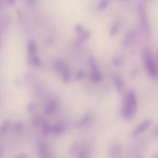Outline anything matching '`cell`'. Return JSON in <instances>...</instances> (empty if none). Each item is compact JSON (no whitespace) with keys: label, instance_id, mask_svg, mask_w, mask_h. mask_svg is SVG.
I'll use <instances>...</instances> for the list:
<instances>
[{"label":"cell","instance_id":"26","mask_svg":"<svg viewBox=\"0 0 158 158\" xmlns=\"http://www.w3.org/2000/svg\"><path fill=\"white\" fill-rule=\"evenodd\" d=\"M75 31H76L77 33L80 34V33H81L83 31V27H82L81 25L78 24V25H77L75 26Z\"/></svg>","mask_w":158,"mask_h":158},{"label":"cell","instance_id":"30","mask_svg":"<svg viewBox=\"0 0 158 158\" xmlns=\"http://www.w3.org/2000/svg\"><path fill=\"white\" fill-rule=\"evenodd\" d=\"M4 154V151L2 149H0V157H1Z\"/></svg>","mask_w":158,"mask_h":158},{"label":"cell","instance_id":"23","mask_svg":"<svg viewBox=\"0 0 158 158\" xmlns=\"http://www.w3.org/2000/svg\"><path fill=\"white\" fill-rule=\"evenodd\" d=\"M85 76V72L83 69H81L79 71H78L75 75V79L77 80H82Z\"/></svg>","mask_w":158,"mask_h":158},{"label":"cell","instance_id":"7","mask_svg":"<svg viewBox=\"0 0 158 158\" xmlns=\"http://www.w3.org/2000/svg\"><path fill=\"white\" fill-rule=\"evenodd\" d=\"M112 80L117 92L120 94L122 93L125 89V83L122 77H120L118 74L115 73L113 75Z\"/></svg>","mask_w":158,"mask_h":158},{"label":"cell","instance_id":"11","mask_svg":"<svg viewBox=\"0 0 158 158\" xmlns=\"http://www.w3.org/2000/svg\"><path fill=\"white\" fill-rule=\"evenodd\" d=\"M92 118L91 115L89 114H87L83 116V117L76 124V127L78 128H83L85 126H86L91 121Z\"/></svg>","mask_w":158,"mask_h":158},{"label":"cell","instance_id":"3","mask_svg":"<svg viewBox=\"0 0 158 158\" xmlns=\"http://www.w3.org/2000/svg\"><path fill=\"white\" fill-rule=\"evenodd\" d=\"M55 70L60 73L64 83H68L71 80V72L69 66L62 60H57L54 63Z\"/></svg>","mask_w":158,"mask_h":158},{"label":"cell","instance_id":"24","mask_svg":"<svg viewBox=\"0 0 158 158\" xmlns=\"http://www.w3.org/2000/svg\"><path fill=\"white\" fill-rule=\"evenodd\" d=\"M108 4V0H102L99 5H98V9L100 10H102L105 9Z\"/></svg>","mask_w":158,"mask_h":158},{"label":"cell","instance_id":"31","mask_svg":"<svg viewBox=\"0 0 158 158\" xmlns=\"http://www.w3.org/2000/svg\"><path fill=\"white\" fill-rule=\"evenodd\" d=\"M27 1H28V2H29L30 4H32V3L35 2L36 1V0H27Z\"/></svg>","mask_w":158,"mask_h":158},{"label":"cell","instance_id":"22","mask_svg":"<svg viewBox=\"0 0 158 158\" xmlns=\"http://www.w3.org/2000/svg\"><path fill=\"white\" fill-rule=\"evenodd\" d=\"M79 148H80V146L78 143L73 144L70 148V153L72 154H77L79 150Z\"/></svg>","mask_w":158,"mask_h":158},{"label":"cell","instance_id":"20","mask_svg":"<svg viewBox=\"0 0 158 158\" xmlns=\"http://www.w3.org/2000/svg\"><path fill=\"white\" fill-rule=\"evenodd\" d=\"M91 33L89 31L86 30V31H85L83 30L81 33L79 34V38H78V40L80 42H82L83 41H85V40L88 39L89 36H90Z\"/></svg>","mask_w":158,"mask_h":158},{"label":"cell","instance_id":"5","mask_svg":"<svg viewBox=\"0 0 158 158\" xmlns=\"http://www.w3.org/2000/svg\"><path fill=\"white\" fill-rule=\"evenodd\" d=\"M138 14L140 27L143 30L148 31L149 30V24L145 10V7L143 4H139L138 8Z\"/></svg>","mask_w":158,"mask_h":158},{"label":"cell","instance_id":"15","mask_svg":"<svg viewBox=\"0 0 158 158\" xmlns=\"http://www.w3.org/2000/svg\"><path fill=\"white\" fill-rule=\"evenodd\" d=\"M10 121L6 120L1 123L0 126V135H3L9 130L10 127Z\"/></svg>","mask_w":158,"mask_h":158},{"label":"cell","instance_id":"2","mask_svg":"<svg viewBox=\"0 0 158 158\" xmlns=\"http://www.w3.org/2000/svg\"><path fill=\"white\" fill-rule=\"evenodd\" d=\"M143 59L149 75L152 78H156L158 77V67L156 65L152 54L149 50H144L143 52Z\"/></svg>","mask_w":158,"mask_h":158},{"label":"cell","instance_id":"35","mask_svg":"<svg viewBox=\"0 0 158 158\" xmlns=\"http://www.w3.org/2000/svg\"><path fill=\"white\" fill-rule=\"evenodd\" d=\"M157 157H158V156H157Z\"/></svg>","mask_w":158,"mask_h":158},{"label":"cell","instance_id":"32","mask_svg":"<svg viewBox=\"0 0 158 158\" xmlns=\"http://www.w3.org/2000/svg\"><path fill=\"white\" fill-rule=\"evenodd\" d=\"M155 134L158 136V127H157V129L155 130Z\"/></svg>","mask_w":158,"mask_h":158},{"label":"cell","instance_id":"18","mask_svg":"<svg viewBox=\"0 0 158 158\" xmlns=\"http://www.w3.org/2000/svg\"><path fill=\"white\" fill-rule=\"evenodd\" d=\"M118 28H119V22H115L110 27V35L111 36H115L117 33V31L118 30Z\"/></svg>","mask_w":158,"mask_h":158},{"label":"cell","instance_id":"14","mask_svg":"<svg viewBox=\"0 0 158 158\" xmlns=\"http://www.w3.org/2000/svg\"><path fill=\"white\" fill-rule=\"evenodd\" d=\"M65 130V128L62 124H55L51 127L50 133L54 135H59L62 133Z\"/></svg>","mask_w":158,"mask_h":158},{"label":"cell","instance_id":"19","mask_svg":"<svg viewBox=\"0 0 158 158\" xmlns=\"http://www.w3.org/2000/svg\"><path fill=\"white\" fill-rule=\"evenodd\" d=\"M43 120L40 115H36L32 120V124L34 127H38L41 124Z\"/></svg>","mask_w":158,"mask_h":158},{"label":"cell","instance_id":"21","mask_svg":"<svg viewBox=\"0 0 158 158\" xmlns=\"http://www.w3.org/2000/svg\"><path fill=\"white\" fill-rule=\"evenodd\" d=\"M31 62L34 66H36V67H41L42 65L41 60H40V59H39L36 56H33L31 57Z\"/></svg>","mask_w":158,"mask_h":158},{"label":"cell","instance_id":"4","mask_svg":"<svg viewBox=\"0 0 158 158\" xmlns=\"http://www.w3.org/2000/svg\"><path fill=\"white\" fill-rule=\"evenodd\" d=\"M88 62L91 70L90 74L91 80L95 83L99 82L101 80L102 77L99 67L97 65L96 59L93 56H90L88 58Z\"/></svg>","mask_w":158,"mask_h":158},{"label":"cell","instance_id":"12","mask_svg":"<svg viewBox=\"0 0 158 158\" xmlns=\"http://www.w3.org/2000/svg\"><path fill=\"white\" fill-rule=\"evenodd\" d=\"M57 107V102L55 100L50 101L46 106L45 113L48 115L54 113Z\"/></svg>","mask_w":158,"mask_h":158},{"label":"cell","instance_id":"10","mask_svg":"<svg viewBox=\"0 0 158 158\" xmlns=\"http://www.w3.org/2000/svg\"><path fill=\"white\" fill-rule=\"evenodd\" d=\"M38 152L41 157H49V153L46 144L44 142H40L38 146Z\"/></svg>","mask_w":158,"mask_h":158},{"label":"cell","instance_id":"6","mask_svg":"<svg viewBox=\"0 0 158 158\" xmlns=\"http://www.w3.org/2000/svg\"><path fill=\"white\" fill-rule=\"evenodd\" d=\"M152 124V120L150 119H146L140 123L132 131L131 133V137L136 138L139 135L142 134L143 132H144L146 130L148 129V128L151 126Z\"/></svg>","mask_w":158,"mask_h":158},{"label":"cell","instance_id":"17","mask_svg":"<svg viewBox=\"0 0 158 158\" xmlns=\"http://www.w3.org/2000/svg\"><path fill=\"white\" fill-rule=\"evenodd\" d=\"M77 154L78 157L80 158H86L89 156L88 151L85 147H80Z\"/></svg>","mask_w":158,"mask_h":158},{"label":"cell","instance_id":"34","mask_svg":"<svg viewBox=\"0 0 158 158\" xmlns=\"http://www.w3.org/2000/svg\"><path fill=\"white\" fill-rule=\"evenodd\" d=\"M0 4H1V0H0Z\"/></svg>","mask_w":158,"mask_h":158},{"label":"cell","instance_id":"13","mask_svg":"<svg viewBox=\"0 0 158 158\" xmlns=\"http://www.w3.org/2000/svg\"><path fill=\"white\" fill-rule=\"evenodd\" d=\"M27 48L29 55H30L31 56H33L34 55H35L37 51V44L35 40H29L28 42Z\"/></svg>","mask_w":158,"mask_h":158},{"label":"cell","instance_id":"8","mask_svg":"<svg viewBox=\"0 0 158 158\" xmlns=\"http://www.w3.org/2000/svg\"><path fill=\"white\" fill-rule=\"evenodd\" d=\"M136 37V33L133 30H130L127 32V33L125 35L122 44L124 46H130L135 41Z\"/></svg>","mask_w":158,"mask_h":158},{"label":"cell","instance_id":"29","mask_svg":"<svg viewBox=\"0 0 158 158\" xmlns=\"http://www.w3.org/2000/svg\"><path fill=\"white\" fill-rule=\"evenodd\" d=\"M6 1L8 2V4L10 5H13L15 3V0H6Z\"/></svg>","mask_w":158,"mask_h":158},{"label":"cell","instance_id":"27","mask_svg":"<svg viewBox=\"0 0 158 158\" xmlns=\"http://www.w3.org/2000/svg\"><path fill=\"white\" fill-rule=\"evenodd\" d=\"M27 109H28V110L30 112H32L33 110H35V104H34L33 103H30V104H28V107H27Z\"/></svg>","mask_w":158,"mask_h":158},{"label":"cell","instance_id":"16","mask_svg":"<svg viewBox=\"0 0 158 158\" xmlns=\"http://www.w3.org/2000/svg\"><path fill=\"white\" fill-rule=\"evenodd\" d=\"M51 126L46 120H43L41 123V131L44 135H48L50 133Z\"/></svg>","mask_w":158,"mask_h":158},{"label":"cell","instance_id":"9","mask_svg":"<svg viewBox=\"0 0 158 158\" xmlns=\"http://www.w3.org/2000/svg\"><path fill=\"white\" fill-rule=\"evenodd\" d=\"M121 146L118 143L112 144L109 149V154L110 157H118L121 155Z\"/></svg>","mask_w":158,"mask_h":158},{"label":"cell","instance_id":"28","mask_svg":"<svg viewBox=\"0 0 158 158\" xmlns=\"http://www.w3.org/2000/svg\"><path fill=\"white\" fill-rule=\"evenodd\" d=\"M22 128V125L21 124V123H18V124H17L16 125H15V130H17V131H19L21 128Z\"/></svg>","mask_w":158,"mask_h":158},{"label":"cell","instance_id":"1","mask_svg":"<svg viewBox=\"0 0 158 158\" xmlns=\"http://www.w3.org/2000/svg\"><path fill=\"white\" fill-rule=\"evenodd\" d=\"M137 110V99L135 93L129 91L125 96L122 109L123 117L127 121H130L135 117Z\"/></svg>","mask_w":158,"mask_h":158},{"label":"cell","instance_id":"33","mask_svg":"<svg viewBox=\"0 0 158 158\" xmlns=\"http://www.w3.org/2000/svg\"><path fill=\"white\" fill-rule=\"evenodd\" d=\"M156 58H157V67H158V51H157V57H156Z\"/></svg>","mask_w":158,"mask_h":158},{"label":"cell","instance_id":"25","mask_svg":"<svg viewBox=\"0 0 158 158\" xmlns=\"http://www.w3.org/2000/svg\"><path fill=\"white\" fill-rule=\"evenodd\" d=\"M112 63L115 66H119L121 64V60L118 57H115L112 60Z\"/></svg>","mask_w":158,"mask_h":158}]
</instances>
